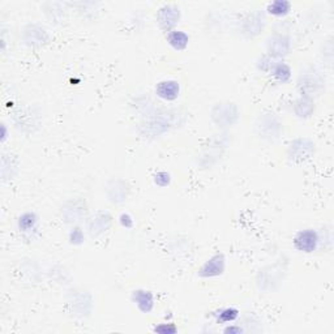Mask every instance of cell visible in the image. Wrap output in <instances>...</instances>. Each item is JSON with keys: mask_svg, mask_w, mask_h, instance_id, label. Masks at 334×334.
Listing matches in <instances>:
<instances>
[{"mask_svg": "<svg viewBox=\"0 0 334 334\" xmlns=\"http://www.w3.org/2000/svg\"><path fill=\"white\" fill-rule=\"evenodd\" d=\"M318 238L317 232L315 230H311V228H307V230H302L295 235L294 238V247L296 248L300 252H304V254H311L313 251L317 248Z\"/></svg>", "mask_w": 334, "mask_h": 334, "instance_id": "1", "label": "cell"}, {"mask_svg": "<svg viewBox=\"0 0 334 334\" xmlns=\"http://www.w3.org/2000/svg\"><path fill=\"white\" fill-rule=\"evenodd\" d=\"M225 270V259L222 255H214L210 257L205 264H204L201 269H200V276L210 278V277H217L223 273Z\"/></svg>", "mask_w": 334, "mask_h": 334, "instance_id": "2", "label": "cell"}, {"mask_svg": "<svg viewBox=\"0 0 334 334\" xmlns=\"http://www.w3.org/2000/svg\"><path fill=\"white\" fill-rule=\"evenodd\" d=\"M155 93L159 98L164 101H175L179 97L180 87L179 82L174 80H163L158 82L155 87Z\"/></svg>", "mask_w": 334, "mask_h": 334, "instance_id": "3", "label": "cell"}, {"mask_svg": "<svg viewBox=\"0 0 334 334\" xmlns=\"http://www.w3.org/2000/svg\"><path fill=\"white\" fill-rule=\"evenodd\" d=\"M132 299L142 312H149L153 308V295H151L150 291L136 290V291H133Z\"/></svg>", "mask_w": 334, "mask_h": 334, "instance_id": "4", "label": "cell"}, {"mask_svg": "<svg viewBox=\"0 0 334 334\" xmlns=\"http://www.w3.org/2000/svg\"><path fill=\"white\" fill-rule=\"evenodd\" d=\"M166 38L175 50H184L188 45V41H190V37L182 30H171V32L167 33Z\"/></svg>", "mask_w": 334, "mask_h": 334, "instance_id": "5", "label": "cell"}, {"mask_svg": "<svg viewBox=\"0 0 334 334\" xmlns=\"http://www.w3.org/2000/svg\"><path fill=\"white\" fill-rule=\"evenodd\" d=\"M290 3L289 2H282V0H277L273 3L268 4V13L273 15V16L281 17L285 16L286 13H289L290 11Z\"/></svg>", "mask_w": 334, "mask_h": 334, "instance_id": "6", "label": "cell"}, {"mask_svg": "<svg viewBox=\"0 0 334 334\" xmlns=\"http://www.w3.org/2000/svg\"><path fill=\"white\" fill-rule=\"evenodd\" d=\"M239 316L238 309L232 308V307H228V308L219 309L218 313H215V317H217V321L222 322V324H227V322L235 321Z\"/></svg>", "mask_w": 334, "mask_h": 334, "instance_id": "7", "label": "cell"}, {"mask_svg": "<svg viewBox=\"0 0 334 334\" xmlns=\"http://www.w3.org/2000/svg\"><path fill=\"white\" fill-rule=\"evenodd\" d=\"M37 225V217L33 213H25L20 217L19 219V227L21 231H30L36 227Z\"/></svg>", "mask_w": 334, "mask_h": 334, "instance_id": "8", "label": "cell"}, {"mask_svg": "<svg viewBox=\"0 0 334 334\" xmlns=\"http://www.w3.org/2000/svg\"><path fill=\"white\" fill-rule=\"evenodd\" d=\"M290 73H291L290 67L286 64H283V63L277 64L273 69V76L276 77V80L281 81V82H286L290 78V76H291Z\"/></svg>", "mask_w": 334, "mask_h": 334, "instance_id": "9", "label": "cell"}, {"mask_svg": "<svg viewBox=\"0 0 334 334\" xmlns=\"http://www.w3.org/2000/svg\"><path fill=\"white\" fill-rule=\"evenodd\" d=\"M225 331L226 333H240V331H243L241 330L240 328H227V329H225Z\"/></svg>", "mask_w": 334, "mask_h": 334, "instance_id": "10", "label": "cell"}]
</instances>
